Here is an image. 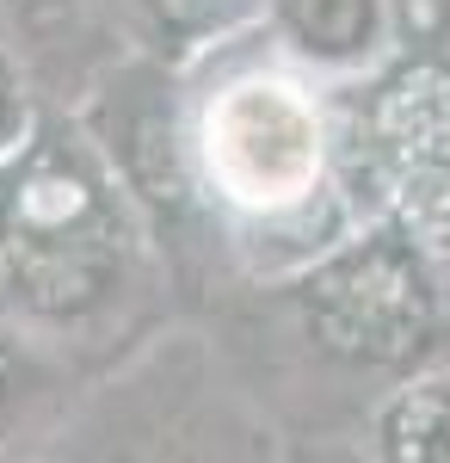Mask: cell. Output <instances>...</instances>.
<instances>
[{
    "mask_svg": "<svg viewBox=\"0 0 450 463\" xmlns=\"http://www.w3.org/2000/svg\"><path fill=\"white\" fill-rule=\"evenodd\" d=\"M198 198L235 222L259 272H296L327 253L352 222L333 179V106L314 93L303 62H235L185 111Z\"/></svg>",
    "mask_w": 450,
    "mask_h": 463,
    "instance_id": "6da1fadb",
    "label": "cell"
},
{
    "mask_svg": "<svg viewBox=\"0 0 450 463\" xmlns=\"http://www.w3.org/2000/svg\"><path fill=\"white\" fill-rule=\"evenodd\" d=\"M148 216L80 118H37L0 161V285L37 327H87L117 309Z\"/></svg>",
    "mask_w": 450,
    "mask_h": 463,
    "instance_id": "7a4b0ae2",
    "label": "cell"
},
{
    "mask_svg": "<svg viewBox=\"0 0 450 463\" xmlns=\"http://www.w3.org/2000/svg\"><path fill=\"white\" fill-rule=\"evenodd\" d=\"M296 321L314 353L358 371H414L445 327L438 253L408 222H352L327 253L290 272Z\"/></svg>",
    "mask_w": 450,
    "mask_h": 463,
    "instance_id": "3957f363",
    "label": "cell"
},
{
    "mask_svg": "<svg viewBox=\"0 0 450 463\" xmlns=\"http://www.w3.org/2000/svg\"><path fill=\"white\" fill-rule=\"evenodd\" d=\"M333 111V179L358 222L389 216L432 235L450 204V56L408 50Z\"/></svg>",
    "mask_w": 450,
    "mask_h": 463,
    "instance_id": "277c9868",
    "label": "cell"
},
{
    "mask_svg": "<svg viewBox=\"0 0 450 463\" xmlns=\"http://www.w3.org/2000/svg\"><path fill=\"white\" fill-rule=\"evenodd\" d=\"M87 137L99 143L111 174L142 204L148 222H173L198 204V167H192V124L179 111L173 74L161 62H124L111 69L99 99L80 111Z\"/></svg>",
    "mask_w": 450,
    "mask_h": 463,
    "instance_id": "5b68a950",
    "label": "cell"
},
{
    "mask_svg": "<svg viewBox=\"0 0 450 463\" xmlns=\"http://www.w3.org/2000/svg\"><path fill=\"white\" fill-rule=\"evenodd\" d=\"M272 43L309 74H370L389 56V0H266Z\"/></svg>",
    "mask_w": 450,
    "mask_h": 463,
    "instance_id": "8992f818",
    "label": "cell"
},
{
    "mask_svg": "<svg viewBox=\"0 0 450 463\" xmlns=\"http://www.w3.org/2000/svg\"><path fill=\"white\" fill-rule=\"evenodd\" d=\"M377 458L389 463H450V377H408L377 408Z\"/></svg>",
    "mask_w": 450,
    "mask_h": 463,
    "instance_id": "52a82bcc",
    "label": "cell"
},
{
    "mask_svg": "<svg viewBox=\"0 0 450 463\" xmlns=\"http://www.w3.org/2000/svg\"><path fill=\"white\" fill-rule=\"evenodd\" d=\"M43 395H50V364H43V353H37L25 334L0 327V445L32 427Z\"/></svg>",
    "mask_w": 450,
    "mask_h": 463,
    "instance_id": "ba28073f",
    "label": "cell"
},
{
    "mask_svg": "<svg viewBox=\"0 0 450 463\" xmlns=\"http://www.w3.org/2000/svg\"><path fill=\"white\" fill-rule=\"evenodd\" d=\"M37 111H32V87H25V74L13 62V50L0 43V161L13 155V148L32 137Z\"/></svg>",
    "mask_w": 450,
    "mask_h": 463,
    "instance_id": "9c48e42d",
    "label": "cell"
},
{
    "mask_svg": "<svg viewBox=\"0 0 450 463\" xmlns=\"http://www.w3.org/2000/svg\"><path fill=\"white\" fill-rule=\"evenodd\" d=\"M6 6H13L25 25H50V19H69L80 0H6Z\"/></svg>",
    "mask_w": 450,
    "mask_h": 463,
    "instance_id": "30bf717a",
    "label": "cell"
},
{
    "mask_svg": "<svg viewBox=\"0 0 450 463\" xmlns=\"http://www.w3.org/2000/svg\"><path fill=\"white\" fill-rule=\"evenodd\" d=\"M426 248L438 253V266H450V204H445V216H438V229L426 235Z\"/></svg>",
    "mask_w": 450,
    "mask_h": 463,
    "instance_id": "8fae6325",
    "label": "cell"
},
{
    "mask_svg": "<svg viewBox=\"0 0 450 463\" xmlns=\"http://www.w3.org/2000/svg\"><path fill=\"white\" fill-rule=\"evenodd\" d=\"M445 56H450V50H445Z\"/></svg>",
    "mask_w": 450,
    "mask_h": 463,
    "instance_id": "7c38bea8",
    "label": "cell"
}]
</instances>
